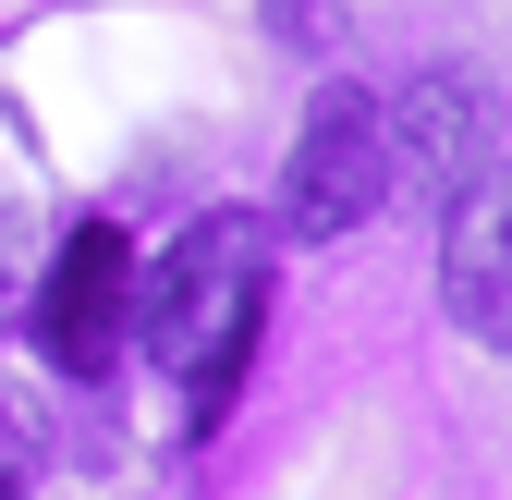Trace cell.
I'll return each instance as SVG.
<instances>
[{"mask_svg": "<svg viewBox=\"0 0 512 500\" xmlns=\"http://www.w3.org/2000/svg\"><path fill=\"white\" fill-rule=\"evenodd\" d=\"M135 330H147V354L171 379L196 391V427H220L256 330H269V220L208 208L159 269H135Z\"/></svg>", "mask_w": 512, "mask_h": 500, "instance_id": "obj_1", "label": "cell"}, {"mask_svg": "<svg viewBox=\"0 0 512 500\" xmlns=\"http://www.w3.org/2000/svg\"><path fill=\"white\" fill-rule=\"evenodd\" d=\"M391 208V135H378V98L366 86H317L305 135H293V171H281V220L293 244H342Z\"/></svg>", "mask_w": 512, "mask_h": 500, "instance_id": "obj_2", "label": "cell"}, {"mask_svg": "<svg viewBox=\"0 0 512 500\" xmlns=\"http://www.w3.org/2000/svg\"><path fill=\"white\" fill-rule=\"evenodd\" d=\"M37 342L61 379H110V354L135 342V244L110 220H74L61 232V257L37 281Z\"/></svg>", "mask_w": 512, "mask_h": 500, "instance_id": "obj_3", "label": "cell"}, {"mask_svg": "<svg viewBox=\"0 0 512 500\" xmlns=\"http://www.w3.org/2000/svg\"><path fill=\"white\" fill-rule=\"evenodd\" d=\"M439 305L464 342H512V159H476L439 208Z\"/></svg>", "mask_w": 512, "mask_h": 500, "instance_id": "obj_4", "label": "cell"}, {"mask_svg": "<svg viewBox=\"0 0 512 500\" xmlns=\"http://www.w3.org/2000/svg\"><path fill=\"white\" fill-rule=\"evenodd\" d=\"M378 135H391V196H452V183L488 159V135H500V98L464 74V61H439V74H415V86H391V110H378Z\"/></svg>", "mask_w": 512, "mask_h": 500, "instance_id": "obj_5", "label": "cell"}, {"mask_svg": "<svg viewBox=\"0 0 512 500\" xmlns=\"http://www.w3.org/2000/svg\"><path fill=\"white\" fill-rule=\"evenodd\" d=\"M0 305H13V220H0Z\"/></svg>", "mask_w": 512, "mask_h": 500, "instance_id": "obj_6", "label": "cell"}, {"mask_svg": "<svg viewBox=\"0 0 512 500\" xmlns=\"http://www.w3.org/2000/svg\"><path fill=\"white\" fill-rule=\"evenodd\" d=\"M0 500H25V488H13V476H0Z\"/></svg>", "mask_w": 512, "mask_h": 500, "instance_id": "obj_7", "label": "cell"}]
</instances>
